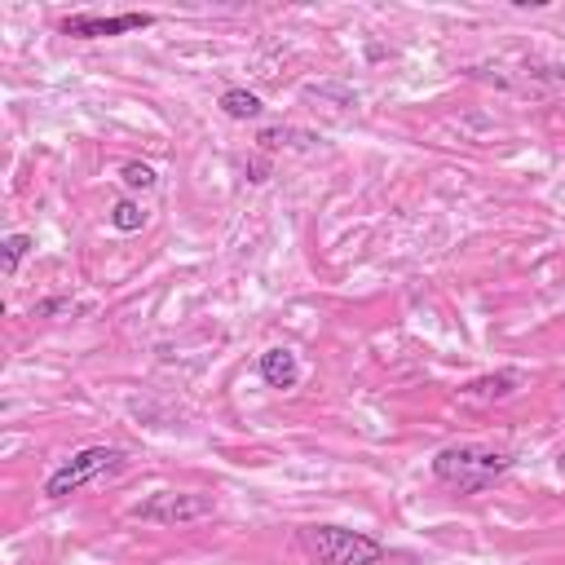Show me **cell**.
<instances>
[{"label": "cell", "mask_w": 565, "mask_h": 565, "mask_svg": "<svg viewBox=\"0 0 565 565\" xmlns=\"http://www.w3.org/2000/svg\"><path fill=\"white\" fill-rule=\"evenodd\" d=\"M512 472V455L494 450V446H477V441H459V446H441L433 455V477L455 490V494H481L494 481H503Z\"/></svg>", "instance_id": "1"}, {"label": "cell", "mask_w": 565, "mask_h": 565, "mask_svg": "<svg viewBox=\"0 0 565 565\" xmlns=\"http://www.w3.org/2000/svg\"><path fill=\"white\" fill-rule=\"evenodd\" d=\"M300 552L313 565H375V561H384V543L375 534L349 530V525H305Z\"/></svg>", "instance_id": "2"}, {"label": "cell", "mask_w": 565, "mask_h": 565, "mask_svg": "<svg viewBox=\"0 0 565 565\" xmlns=\"http://www.w3.org/2000/svg\"><path fill=\"white\" fill-rule=\"evenodd\" d=\"M119 468H124V450H119V446H84L79 455H71L62 468L49 472L44 494H49V499H66V494L84 490L88 481L110 477V472H119Z\"/></svg>", "instance_id": "3"}, {"label": "cell", "mask_w": 565, "mask_h": 565, "mask_svg": "<svg viewBox=\"0 0 565 565\" xmlns=\"http://www.w3.org/2000/svg\"><path fill=\"white\" fill-rule=\"evenodd\" d=\"M212 512H216V499L203 490H159L128 508L132 521H150V525H194V521H207Z\"/></svg>", "instance_id": "4"}, {"label": "cell", "mask_w": 565, "mask_h": 565, "mask_svg": "<svg viewBox=\"0 0 565 565\" xmlns=\"http://www.w3.org/2000/svg\"><path fill=\"white\" fill-rule=\"evenodd\" d=\"M154 18L150 13H71L62 18V35H75V40H102V35H128V31H141L150 26Z\"/></svg>", "instance_id": "5"}, {"label": "cell", "mask_w": 565, "mask_h": 565, "mask_svg": "<svg viewBox=\"0 0 565 565\" xmlns=\"http://www.w3.org/2000/svg\"><path fill=\"white\" fill-rule=\"evenodd\" d=\"M256 375L269 384V388H296L300 384V362H296V353L291 349H282V344H274V349H265L260 358H256Z\"/></svg>", "instance_id": "6"}, {"label": "cell", "mask_w": 565, "mask_h": 565, "mask_svg": "<svg viewBox=\"0 0 565 565\" xmlns=\"http://www.w3.org/2000/svg\"><path fill=\"white\" fill-rule=\"evenodd\" d=\"M521 371H494V375H477L463 384V397H477V402H499V397H512L521 388Z\"/></svg>", "instance_id": "7"}, {"label": "cell", "mask_w": 565, "mask_h": 565, "mask_svg": "<svg viewBox=\"0 0 565 565\" xmlns=\"http://www.w3.org/2000/svg\"><path fill=\"white\" fill-rule=\"evenodd\" d=\"M221 110H225L230 119H256V115L265 110V102H260L256 93H247V88H225V93H221Z\"/></svg>", "instance_id": "8"}, {"label": "cell", "mask_w": 565, "mask_h": 565, "mask_svg": "<svg viewBox=\"0 0 565 565\" xmlns=\"http://www.w3.org/2000/svg\"><path fill=\"white\" fill-rule=\"evenodd\" d=\"M110 225H115L119 234H132V230L146 225V207H141L137 199H119V203L110 207Z\"/></svg>", "instance_id": "9"}, {"label": "cell", "mask_w": 565, "mask_h": 565, "mask_svg": "<svg viewBox=\"0 0 565 565\" xmlns=\"http://www.w3.org/2000/svg\"><path fill=\"white\" fill-rule=\"evenodd\" d=\"M26 252H31V234H9V238L0 243V269H4V278L18 274V265H22Z\"/></svg>", "instance_id": "10"}, {"label": "cell", "mask_w": 565, "mask_h": 565, "mask_svg": "<svg viewBox=\"0 0 565 565\" xmlns=\"http://www.w3.org/2000/svg\"><path fill=\"white\" fill-rule=\"evenodd\" d=\"M119 177H124V185H128V190H154V181H159V177H154V168H150V163H141V159H128V163L119 168Z\"/></svg>", "instance_id": "11"}, {"label": "cell", "mask_w": 565, "mask_h": 565, "mask_svg": "<svg viewBox=\"0 0 565 565\" xmlns=\"http://www.w3.org/2000/svg\"><path fill=\"white\" fill-rule=\"evenodd\" d=\"M247 172H252V181H265V172H269V159H252V168H247Z\"/></svg>", "instance_id": "12"}, {"label": "cell", "mask_w": 565, "mask_h": 565, "mask_svg": "<svg viewBox=\"0 0 565 565\" xmlns=\"http://www.w3.org/2000/svg\"><path fill=\"white\" fill-rule=\"evenodd\" d=\"M561 388H565V384H561Z\"/></svg>", "instance_id": "13"}]
</instances>
